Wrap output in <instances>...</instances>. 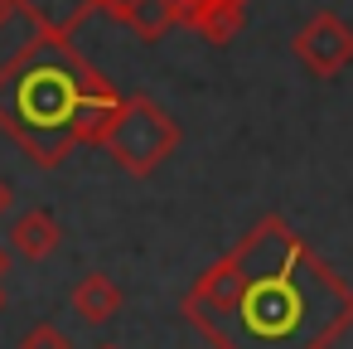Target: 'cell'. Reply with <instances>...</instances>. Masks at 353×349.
I'll list each match as a JSON object with an SVG mask.
<instances>
[{"label": "cell", "instance_id": "obj_11", "mask_svg": "<svg viewBox=\"0 0 353 349\" xmlns=\"http://www.w3.org/2000/svg\"><path fill=\"white\" fill-rule=\"evenodd\" d=\"M10 257H15L10 243H0V276H10Z\"/></svg>", "mask_w": 353, "mask_h": 349}, {"label": "cell", "instance_id": "obj_9", "mask_svg": "<svg viewBox=\"0 0 353 349\" xmlns=\"http://www.w3.org/2000/svg\"><path fill=\"white\" fill-rule=\"evenodd\" d=\"M20 349H73V339H68L59 325H34V330L20 339Z\"/></svg>", "mask_w": 353, "mask_h": 349}, {"label": "cell", "instance_id": "obj_5", "mask_svg": "<svg viewBox=\"0 0 353 349\" xmlns=\"http://www.w3.org/2000/svg\"><path fill=\"white\" fill-rule=\"evenodd\" d=\"M290 49H295V59H300V68H305L310 78L329 83V78H339V73L353 64V30H348L334 10H319V15H310V20L295 30Z\"/></svg>", "mask_w": 353, "mask_h": 349}, {"label": "cell", "instance_id": "obj_10", "mask_svg": "<svg viewBox=\"0 0 353 349\" xmlns=\"http://www.w3.org/2000/svg\"><path fill=\"white\" fill-rule=\"evenodd\" d=\"M10 209H15V189H10V180H6V175H0V218H6Z\"/></svg>", "mask_w": 353, "mask_h": 349}, {"label": "cell", "instance_id": "obj_8", "mask_svg": "<svg viewBox=\"0 0 353 349\" xmlns=\"http://www.w3.org/2000/svg\"><path fill=\"white\" fill-rule=\"evenodd\" d=\"M121 305H126V296H121V286H117L107 272H88V276L73 286V310H78V320H88V325L117 320Z\"/></svg>", "mask_w": 353, "mask_h": 349}, {"label": "cell", "instance_id": "obj_6", "mask_svg": "<svg viewBox=\"0 0 353 349\" xmlns=\"http://www.w3.org/2000/svg\"><path fill=\"white\" fill-rule=\"evenodd\" d=\"M92 10H102L97 0H15V15L44 39H73Z\"/></svg>", "mask_w": 353, "mask_h": 349}, {"label": "cell", "instance_id": "obj_12", "mask_svg": "<svg viewBox=\"0 0 353 349\" xmlns=\"http://www.w3.org/2000/svg\"><path fill=\"white\" fill-rule=\"evenodd\" d=\"M10 15H15V0H0V30L10 25Z\"/></svg>", "mask_w": 353, "mask_h": 349}, {"label": "cell", "instance_id": "obj_1", "mask_svg": "<svg viewBox=\"0 0 353 349\" xmlns=\"http://www.w3.org/2000/svg\"><path fill=\"white\" fill-rule=\"evenodd\" d=\"M213 349H334L353 330V286L281 218H256L179 301Z\"/></svg>", "mask_w": 353, "mask_h": 349}, {"label": "cell", "instance_id": "obj_14", "mask_svg": "<svg viewBox=\"0 0 353 349\" xmlns=\"http://www.w3.org/2000/svg\"><path fill=\"white\" fill-rule=\"evenodd\" d=\"M0 310H6V296H0Z\"/></svg>", "mask_w": 353, "mask_h": 349}, {"label": "cell", "instance_id": "obj_13", "mask_svg": "<svg viewBox=\"0 0 353 349\" xmlns=\"http://www.w3.org/2000/svg\"><path fill=\"white\" fill-rule=\"evenodd\" d=\"M97 349H117V344H97Z\"/></svg>", "mask_w": 353, "mask_h": 349}, {"label": "cell", "instance_id": "obj_7", "mask_svg": "<svg viewBox=\"0 0 353 349\" xmlns=\"http://www.w3.org/2000/svg\"><path fill=\"white\" fill-rule=\"evenodd\" d=\"M59 238H63V228H59V218H54L49 209H25V214H15V218H10V233H6L10 252L25 257V262H44L49 252H59Z\"/></svg>", "mask_w": 353, "mask_h": 349}, {"label": "cell", "instance_id": "obj_3", "mask_svg": "<svg viewBox=\"0 0 353 349\" xmlns=\"http://www.w3.org/2000/svg\"><path fill=\"white\" fill-rule=\"evenodd\" d=\"M141 39H165L174 25L203 35L208 44H232L247 25V0H97Z\"/></svg>", "mask_w": 353, "mask_h": 349}, {"label": "cell", "instance_id": "obj_2", "mask_svg": "<svg viewBox=\"0 0 353 349\" xmlns=\"http://www.w3.org/2000/svg\"><path fill=\"white\" fill-rule=\"evenodd\" d=\"M102 73L73 49V39L34 35L0 64V131L34 165L54 170L78 141V112Z\"/></svg>", "mask_w": 353, "mask_h": 349}, {"label": "cell", "instance_id": "obj_4", "mask_svg": "<svg viewBox=\"0 0 353 349\" xmlns=\"http://www.w3.org/2000/svg\"><path fill=\"white\" fill-rule=\"evenodd\" d=\"M102 146H107V155H112L126 175L145 180V175H155V170L179 151V122H174L155 97H126Z\"/></svg>", "mask_w": 353, "mask_h": 349}]
</instances>
